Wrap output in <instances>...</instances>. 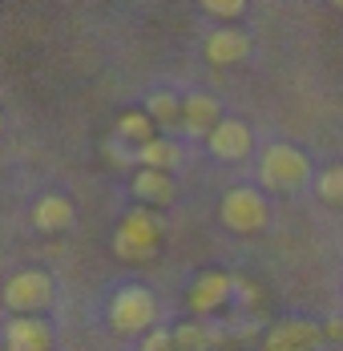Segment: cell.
Returning <instances> with one entry per match:
<instances>
[{
  "mask_svg": "<svg viewBox=\"0 0 343 351\" xmlns=\"http://www.w3.org/2000/svg\"><path fill=\"white\" fill-rule=\"evenodd\" d=\"M134 194L145 202V206H170L178 198L174 190V178L166 170H137L134 174Z\"/></svg>",
  "mask_w": 343,
  "mask_h": 351,
  "instance_id": "cell-13",
  "label": "cell"
},
{
  "mask_svg": "<svg viewBox=\"0 0 343 351\" xmlns=\"http://www.w3.org/2000/svg\"><path fill=\"white\" fill-rule=\"evenodd\" d=\"M182 101L186 97H174L170 89H158V93H150L145 97V113L154 117V125H182Z\"/></svg>",
  "mask_w": 343,
  "mask_h": 351,
  "instance_id": "cell-16",
  "label": "cell"
},
{
  "mask_svg": "<svg viewBox=\"0 0 343 351\" xmlns=\"http://www.w3.org/2000/svg\"><path fill=\"white\" fill-rule=\"evenodd\" d=\"M235 291H239V279H230L226 271H206V275H198L190 282L186 307L194 311V319H206V315H214L218 307H226Z\"/></svg>",
  "mask_w": 343,
  "mask_h": 351,
  "instance_id": "cell-6",
  "label": "cell"
},
{
  "mask_svg": "<svg viewBox=\"0 0 343 351\" xmlns=\"http://www.w3.org/2000/svg\"><path fill=\"white\" fill-rule=\"evenodd\" d=\"M206 149H210L218 162H242V158L255 149V134H250V125L239 121V117H222V121L214 125V134L206 138Z\"/></svg>",
  "mask_w": 343,
  "mask_h": 351,
  "instance_id": "cell-7",
  "label": "cell"
},
{
  "mask_svg": "<svg viewBox=\"0 0 343 351\" xmlns=\"http://www.w3.org/2000/svg\"><path fill=\"white\" fill-rule=\"evenodd\" d=\"M162 246V226L150 210H130L121 222H117V234H113V250L117 258L126 263H145L154 258Z\"/></svg>",
  "mask_w": 343,
  "mask_h": 351,
  "instance_id": "cell-4",
  "label": "cell"
},
{
  "mask_svg": "<svg viewBox=\"0 0 343 351\" xmlns=\"http://www.w3.org/2000/svg\"><path fill=\"white\" fill-rule=\"evenodd\" d=\"M49 303H53V279L45 271H36V267L16 271L4 282V307L12 315H40Z\"/></svg>",
  "mask_w": 343,
  "mask_h": 351,
  "instance_id": "cell-5",
  "label": "cell"
},
{
  "mask_svg": "<svg viewBox=\"0 0 343 351\" xmlns=\"http://www.w3.org/2000/svg\"><path fill=\"white\" fill-rule=\"evenodd\" d=\"M327 331L319 327V323H311V319H283V323H274L271 335H267V351H311L319 339H323Z\"/></svg>",
  "mask_w": 343,
  "mask_h": 351,
  "instance_id": "cell-8",
  "label": "cell"
},
{
  "mask_svg": "<svg viewBox=\"0 0 343 351\" xmlns=\"http://www.w3.org/2000/svg\"><path fill=\"white\" fill-rule=\"evenodd\" d=\"M331 4H335V8H340V12H343V0H331Z\"/></svg>",
  "mask_w": 343,
  "mask_h": 351,
  "instance_id": "cell-21",
  "label": "cell"
},
{
  "mask_svg": "<svg viewBox=\"0 0 343 351\" xmlns=\"http://www.w3.org/2000/svg\"><path fill=\"white\" fill-rule=\"evenodd\" d=\"M246 57H250V36L242 33V29L222 25V29H214V33L206 36V61L210 65H239Z\"/></svg>",
  "mask_w": 343,
  "mask_h": 351,
  "instance_id": "cell-10",
  "label": "cell"
},
{
  "mask_svg": "<svg viewBox=\"0 0 343 351\" xmlns=\"http://www.w3.org/2000/svg\"><path fill=\"white\" fill-rule=\"evenodd\" d=\"M33 226L40 234H61L73 226V202L65 194H40L33 206Z\"/></svg>",
  "mask_w": 343,
  "mask_h": 351,
  "instance_id": "cell-12",
  "label": "cell"
},
{
  "mask_svg": "<svg viewBox=\"0 0 343 351\" xmlns=\"http://www.w3.org/2000/svg\"><path fill=\"white\" fill-rule=\"evenodd\" d=\"M210 16H218V21H239L242 12H246V0H198Z\"/></svg>",
  "mask_w": 343,
  "mask_h": 351,
  "instance_id": "cell-19",
  "label": "cell"
},
{
  "mask_svg": "<svg viewBox=\"0 0 343 351\" xmlns=\"http://www.w3.org/2000/svg\"><path fill=\"white\" fill-rule=\"evenodd\" d=\"M174 343H178V351H202L206 343H210V323H202V319L182 323V327L174 331Z\"/></svg>",
  "mask_w": 343,
  "mask_h": 351,
  "instance_id": "cell-18",
  "label": "cell"
},
{
  "mask_svg": "<svg viewBox=\"0 0 343 351\" xmlns=\"http://www.w3.org/2000/svg\"><path fill=\"white\" fill-rule=\"evenodd\" d=\"M134 158H137L141 170H166V174H170L174 166H182V145L174 138H166V134H158L150 145L134 149Z\"/></svg>",
  "mask_w": 343,
  "mask_h": 351,
  "instance_id": "cell-14",
  "label": "cell"
},
{
  "mask_svg": "<svg viewBox=\"0 0 343 351\" xmlns=\"http://www.w3.org/2000/svg\"><path fill=\"white\" fill-rule=\"evenodd\" d=\"M154 138H158V125H154V117H150L145 109H126V113L117 117V141H121V145L141 149V145H150Z\"/></svg>",
  "mask_w": 343,
  "mask_h": 351,
  "instance_id": "cell-15",
  "label": "cell"
},
{
  "mask_svg": "<svg viewBox=\"0 0 343 351\" xmlns=\"http://www.w3.org/2000/svg\"><path fill=\"white\" fill-rule=\"evenodd\" d=\"M141 351H178V343H174V331H162V327H154V331L141 339Z\"/></svg>",
  "mask_w": 343,
  "mask_h": 351,
  "instance_id": "cell-20",
  "label": "cell"
},
{
  "mask_svg": "<svg viewBox=\"0 0 343 351\" xmlns=\"http://www.w3.org/2000/svg\"><path fill=\"white\" fill-rule=\"evenodd\" d=\"M8 351H53V331L40 315H12L4 323Z\"/></svg>",
  "mask_w": 343,
  "mask_h": 351,
  "instance_id": "cell-9",
  "label": "cell"
},
{
  "mask_svg": "<svg viewBox=\"0 0 343 351\" xmlns=\"http://www.w3.org/2000/svg\"><path fill=\"white\" fill-rule=\"evenodd\" d=\"M259 174L267 190H299L311 178V162L307 154L291 141H274L263 149V162H259Z\"/></svg>",
  "mask_w": 343,
  "mask_h": 351,
  "instance_id": "cell-3",
  "label": "cell"
},
{
  "mask_svg": "<svg viewBox=\"0 0 343 351\" xmlns=\"http://www.w3.org/2000/svg\"><path fill=\"white\" fill-rule=\"evenodd\" d=\"M315 194H319L323 206L343 210V166H327L323 174L315 178Z\"/></svg>",
  "mask_w": 343,
  "mask_h": 351,
  "instance_id": "cell-17",
  "label": "cell"
},
{
  "mask_svg": "<svg viewBox=\"0 0 343 351\" xmlns=\"http://www.w3.org/2000/svg\"><path fill=\"white\" fill-rule=\"evenodd\" d=\"M154 319H158V299H154V291L141 287V282L121 287V291L113 295V303H109V327H113L117 335H150Z\"/></svg>",
  "mask_w": 343,
  "mask_h": 351,
  "instance_id": "cell-1",
  "label": "cell"
},
{
  "mask_svg": "<svg viewBox=\"0 0 343 351\" xmlns=\"http://www.w3.org/2000/svg\"><path fill=\"white\" fill-rule=\"evenodd\" d=\"M218 222H222L230 234H259V230H267V222H271V206H267V198H263L259 190L235 186V190L222 194Z\"/></svg>",
  "mask_w": 343,
  "mask_h": 351,
  "instance_id": "cell-2",
  "label": "cell"
},
{
  "mask_svg": "<svg viewBox=\"0 0 343 351\" xmlns=\"http://www.w3.org/2000/svg\"><path fill=\"white\" fill-rule=\"evenodd\" d=\"M218 121H222L218 97H210V93H190V97L182 101V125H186L194 138H210Z\"/></svg>",
  "mask_w": 343,
  "mask_h": 351,
  "instance_id": "cell-11",
  "label": "cell"
}]
</instances>
